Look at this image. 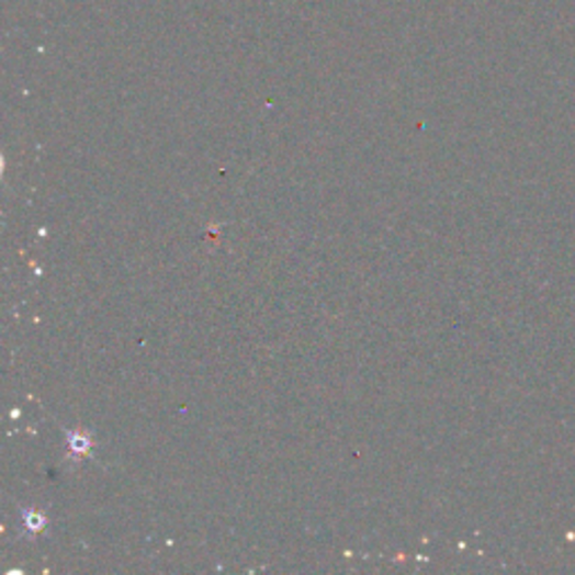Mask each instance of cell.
Listing matches in <instances>:
<instances>
[{
  "mask_svg": "<svg viewBox=\"0 0 575 575\" xmlns=\"http://www.w3.org/2000/svg\"><path fill=\"white\" fill-rule=\"evenodd\" d=\"M32 531H41L43 529V517L41 515H27V521H25Z\"/></svg>",
  "mask_w": 575,
  "mask_h": 575,
  "instance_id": "obj_1",
  "label": "cell"
}]
</instances>
